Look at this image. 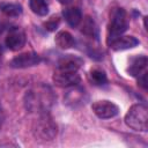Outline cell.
I'll list each match as a JSON object with an SVG mask.
<instances>
[{
    "label": "cell",
    "instance_id": "18",
    "mask_svg": "<svg viewBox=\"0 0 148 148\" xmlns=\"http://www.w3.org/2000/svg\"><path fill=\"white\" fill-rule=\"evenodd\" d=\"M59 21H60L59 17H51L47 22L44 23V27H45V29H47V30H50V31L56 30L57 27H58V24H59Z\"/></svg>",
    "mask_w": 148,
    "mask_h": 148
},
{
    "label": "cell",
    "instance_id": "7",
    "mask_svg": "<svg viewBox=\"0 0 148 148\" xmlns=\"http://www.w3.org/2000/svg\"><path fill=\"white\" fill-rule=\"evenodd\" d=\"M53 82L61 88H69L76 86L81 77L77 72H67V71H57L53 74Z\"/></svg>",
    "mask_w": 148,
    "mask_h": 148
},
{
    "label": "cell",
    "instance_id": "10",
    "mask_svg": "<svg viewBox=\"0 0 148 148\" xmlns=\"http://www.w3.org/2000/svg\"><path fill=\"white\" fill-rule=\"evenodd\" d=\"M147 67V57L146 56H136L130 60V65L127 72L132 76H139L146 72Z\"/></svg>",
    "mask_w": 148,
    "mask_h": 148
},
{
    "label": "cell",
    "instance_id": "12",
    "mask_svg": "<svg viewBox=\"0 0 148 148\" xmlns=\"http://www.w3.org/2000/svg\"><path fill=\"white\" fill-rule=\"evenodd\" d=\"M62 15L71 27H76L82 21V13L79 7H68L64 9Z\"/></svg>",
    "mask_w": 148,
    "mask_h": 148
},
{
    "label": "cell",
    "instance_id": "3",
    "mask_svg": "<svg viewBox=\"0 0 148 148\" xmlns=\"http://www.w3.org/2000/svg\"><path fill=\"white\" fill-rule=\"evenodd\" d=\"M57 132V124L53 121L52 117L47 113V111L40 112L38 119L35 121L34 125L35 136L44 141H50L56 138Z\"/></svg>",
    "mask_w": 148,
    "mask_h": 148
},
{
    "label": "cell",
    "instance_id": "17",
    "mask_svg": "<svg viewBox=\"0 0 148 148\" xmlns=\"http://www.w3.org/2000/svg\"><path fill=\"white\" fill-rule=\"evenodd\" d=\"M81 32L88 37H95L96 36V25L94 20L90 16H86L82 21L81 25Z\"/></svg>",
    "mask_w": 148,
    "mask_h": 148
},
{
    "label": "cell",
    "instance_id": "1",
    "mask_svg": "<svg viewBox=\"0 0 148 148\" xmlns=\"http://www.w3.org/2000/svg\"><path fill=\"white\" fill-rule=\"evenodd\" d=\"M51 96H52L51 90L47 87L46 88L42 87V88L29 90L25 96L27 109L32 110V111H38L39 113L47 111L49 106L52 103Z\"/></svg>",
    "mask_w": 148,
    "mask_h": 148
},
{
    "label": "cell",
    "instance_id": "8",
    "mask_svg": "<svg viewBox=\"0 0 148 148\" xmlns=\"http://www.w3.org/2000/svg\"><path fill=\"white\" fill-rule=\"evenodd\" d=\"M40 62V58L37 53L35 52H24L21 53L16 57H14L10 62L9 66L13 68H27V67H32L36 66Z\"/></svg>",
    "mask_w": 148,
    "mask_h": 148
},
{
    "label": "cell",
    "instance_id": "4",
    "mask_svg": "<svg viewBox=\"0 0 148 148\" xmlns=\"http://www.w3.org/2000/svg\"><path fill=\"white\" fill-rule=\"evenodd\" d=\"M128 28L127 14L123 8H113L110 13V22L108 25V42L121 36Z\"/></svg>",
    "mask_w": 148,
    "mask_h": 148
},
{
    "label": "cell",
    "instance_id": "5",
    "mask_svg": "<svg viewBox=\"0 0 148 148\" xmlns=\"http://www.w3.org/2000/svg\"><path fill=\"white\" fill-rule=\"evenodd\" d=\"M91 110L101 119H110L119 113V108L113 102L108 99L96 101L95 103H92Z\"/></svg>",
    "mask_w": 148,
    "mask_h": 148
},
{
    "label": "cell",
    "instance_id": "9",
    "mask_svg": "<svg viewBox=\"0 0 148 148\" xmlns=\"http://www.w3.org/2000/svg\"><path fill=\"white\" fill-rule=\"evenodd\" d=\"M110 47L114 51H123L127 49L135 47L139 44V40L134 36H118L112 40L108 42Z\"/></svg>",
    "mask_w": 148,
    "mask_h": 148
},
{
    "label": "cell",
    "instance_id": "14",
    "mask_svg": "<svg viewBox=\"0 0 148 148\" xmlns=\"http://www.w3.org/2000/svg\"><path fill=\"white\" fill-rule=\"evenodd\" d=\"M0 10L9 17H16L22 14V7L18 3L14 2H3L0 5Z\"/></svg>",
    "mask_w": 148,
    "mask_h": 148
},
{
    "label": "cell",
    "instance_id": "16",
    "mask_svg": "<svg viewBox=\"0 0 148 148\" xmlns=\"http://www.w3.org/2000/svg\"><path fill=\"white\" fill-rule=\"evenodd\" d=\"M30 9L39 16H45L49 13V6L45 0H30Z\"/></svg>",
    "mask_w": 148,
    "mask_h": 148
},
{
    "label": "cell",
    "instance_id": "19",
    "mask_svg": "<svg viewBox=\"0 0 148 148\" xmlns=\"http://www.w3.org/2000/svg\"><path fill=\"white\" fill-rule=\"evenodd\" d=\"M138 82H139L140 87H142L143 89H147V72H145L138 76Z\"/></svg>",
    "mask_w": 148,
    "mask_h": 148
},
{
    "label": "cell",
    "instance_id": "15",
    "mask_svg": "<svg viewBox=\"0 0 148 148\" xmlns=\"http://www.w3.org/2000/svg\"><path fill=\"white\" fill-rule=\"evenodd\" d=\"M89 80L92 84L95 86H102L105 84L108 79H106V74L103 69L101 68H92L89 72Z\"/></svg>",
    "mask_w": 148,
    "mask_h": 148
},
{
    "label": "cell",
    "instance_id": "20",
    "mask_svg": "<svg viewBox=\"0 0 148 148\" xmlns=\"http://www.w3.org/2000/svg\"><path fill=\"white\" fill-rule=\"evenodd\" d=\"M2 124H3V113H2V110L0 108V128H1Z\"/></svg>",
    "mask_w": 148,
    "mask_h": 148
},
{
    "label": "cell",
    "instance_id": "6",
    "mask_svg": "<svg viewBox=\"0 0 148 148\" xmlns=\"http://www.w3.org/2000/svg\"><path fill=\"white\" fill-rule=\"evenodd\" d=\"M27 38H25V34L21 28L14 27L12 29H9L6 38H5V44L6 46L12 50V51H18L21 50L24 45H25Z\"/></svg>",
    "mask_w": 148,
    "mask_h": 148
},
{
    "label": "cell",
    "instance_id": "21",
    "mask_svg": "<svg viewBox=\"0 0 148 148\" xmlns=\"http://www.w3.org/2000/svg\"><path fill=\"white\" fill-rule=\"evenodd\" d=\"M0 64H1V49H0Z\"/></svg>",
    "mask_w": 148,
    "mask_h": 148
},
{
    "label": "cell",
    "instance_id": "11",
    "mask_svg": "<svg viewBox=\"0 0 148 148\" xmlns=\"http://www.w3.org/2000/svg\"><path fill=\"white\" fill-rule=\"evenodd\" d=\"M82 60L77 57L73 56H65L58 61V69L59 71H67V72H77L81 67Z\"/></svg>",
    "mask_w": 148,
    "mask_h": 148
},
{
    "label": "cell",
    "instance_id": "13",
    "mask_svg": "<svg viewBox=\"0 0 148 148\" xmlns=\"http://www.w3.org/2000/svg\"><path fill=\"white\" fill-rule=\"evenodd\" d=\"M54 42L57 44L58 47L60 49H71L74 46L75 44V40H74V37L68 32V31H59L57 35H56V38H54Z\"/></svg>",
    "mask_w": 148,
    "mask_h": 148
},
{
    "label": "cell",
    "instance_id": "2",
    "mask_svg": "<svg viewBox=\"0 0 148 148\" xmlns=\"http://www.w3.org/2000/svg\"><path fill=\"white\" fill-rule=\"evenodd\" d=\"M125 124L139 132H146L148 128V109L145 104H134L132 105L126 116H125Z\"/></svg>",
    "mask_w": 148,
    "mask_h": 148
}]
</instances>
